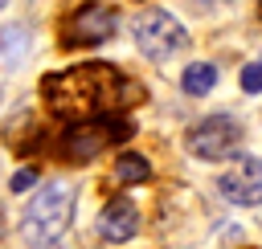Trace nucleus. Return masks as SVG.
Listing matches in <instances>:
<instances>
[{"label": "nucleus", "instance_id": "obj_1", "mask_svg": "<svg viewBox=\"0 0 262 249\" xmlns=\"http://www.w3.org/2000/svg\"><path fill=\"white\" fill-rule=\"evenodd\" d=\"M41 102L53 118H94V114H123L143 102V86L127 78L111 61H82L70 69H53L41 78Z\"/></svg>", "mask_w": 262, "mask_h": 249}, {"label": "nucleus", "instance_id": "obj_2", "mask_svg": "<svg viewBox=\"0 0 262 249\" xmlns=\"http://www.w3.org/2000/svg\"><path fill=\"white\" fill-rule=\"evenodd\" d=\"M135 135V122L123 114H94V118H74L57 131L53 151L61 163H90L106 147H119Z\"/></svg>", "mask_w": 262, "mask_h": 249}, {"label": "nucleus", "instance_id": "obj_3", "mask_svg": "<svg viewBox=\"0 0 262 249\" xmlns=\"http://www.w3.org/2000/svg\"><path fill=\"white\" fill-rule=\"evenodd\" d=\"M74 204H78V188L74 184H66V180L61 184H45L29 200V208L20 216V237L29 245H53L74 220Z\"/></svg>", "mask_w": 262, "mask_h": 249}, {"label": "nucleus", "instance_id": "obj_4", "mask_svg": "<svg viewBox=\"0 0 262 249\" xmlns=\"http://www.w3.org/2000/svg\"><path fill=\"white\" fill-rule=\"evenodd\" d=\"M131 41H135V49L143 57L168 61L172 53H180L188 45V33H184V24L172 12H164V8H139L131 16Z\"/></svg>", "mask_w": 262, "mask_h": 249}, {"label": "nucleus", "instance_id": "obj_5", "mask_svg": "<svg viewBox=\"0 0 262 249\" xmlns=\"http://www.w3.org/2000/svg\"><path fill=\"white\" fill-rule=\"evenodd\" d=\"M115 24H119V16H115L111 4L86 0V4H78L61 20V45L66 49H94V45H102V41L115 37Z\"/></svg>", "mask_w": 262, "mask_h": 249}, {"label": "nucleus", "instance_id": "obj_6", "mask_svg": "<svg viewBox=\"0 0 262 249\" xmlns=\"http://www.w3.org/2000/svg\"><path fill=\"white\" fill-rule=\"evenodd\" d=\"M237 143H242V127H237L233 114H209V118H201L196 127H188V135H184L188 155L209 159V163L237 155Z\"/></svg>", "mask_w": 262, "mask_h": 249}, {"label": "nucleus", "instance_id": "obj_7", "mask_svg": "<svg viewBox=\"0 0 262 249\" xmlns=\"http://www.w3.org/2000/svg\"><path fill=\"white\" fill-rule=\"evenodd\" d=\"M217 188L229 204H242V208L262 204V159L258 155H233L229 167L221 171Z\"/></svg>", "mask_w": 262, "mask_h": 249}, {"label": "nucleus", "instance_id": "obj_8", "mask_svg": "<svg viewBox=\"0 0 262 249\" xmlns=\"http://www.w3.org/2000/svg\"><path fill=\"white\" fill-rule=\"evenodd\" d=\"M98 237L111 241V245H123L139 233V208L127 200V196H111L102 208H98V220H94Z\"/></svg>", "mask_w": 262, "mask_h": 249}, {"label": "nucleus", "instance_id": "obj_9", "mask_svg": "<svg viewBox=\"0 0 262 249\" xmlns=\"http://www.w3.org/2000/svg\"><path fill=\"white\" fill-rule=\"evenodd\" d=\"M29 45H33V33H29V24H0V61L4 65H20V57L29 53Z\"/></svg>", "mask_w": 262, "mask_h": 249}, {"label": "nucleus", "instance_id": "obj_10", "mask_svg": "<svg viewBox=\"0 0 262 249\" xmlns=\"http://www.w3.org/2000/svg\"><path fill=\"white\" fill-rule=\"evenodd\" d=\"M180 86H184V94H188V98L209 94V90L217 86V65H209V61H192V65H184Z\"/></svg>", "mask_w": 262, "mask_h": 249}, {"label": "nucleus", "instance_id": "obj_11", "mask_svg": "<svg viewBox=\"0 0 262 249\" xmlns=\"http://www.w3.org/2000/svg\"><path fill=\"white\" fill-rule=\"evenodd\" d=\"M115 180L119 184H147L151 180V163L139 155V151H123L115 159Z\"/></svg>", "mask_w": 262, "mask_h": 249}, {"label": "nucleus", "instance_id": "obj_12", "mask_svg": "<svg viewBox=\"0 0 262 249\" xmlns=\"http://www.w3.org/2000/svg\"><path fill=\"white\" fill-rule=\"evenodd\" d=\"M242 90L246 94H262V61L242 65Z\"/></svg>", "mask_w": 262, "mask_h": 249}, {"label": "nucleus", "instance_id": "obj_13", "mask_svg": "<svg viewBox=\"0 0 262 249\" xmlns=\"http://www.w3.org/2000/svg\"><path fill=\"white\" fill-rule=\"evenodd\" d=\"M33 184H37V167H20V171L8 180V188H12V192H29Z\"/></svg>", "mask_w": 262, "mask_h": 249}, {"label": "nucleus", "instance_id": "obj_14", "mask_svg": "<svg viewBox=\"0 0 262 249\" xmlns=\"http://www.w3.org/2000/svg\"><path fill=\"white\" fill-rule=\"evenodd\" d=\"M258 20H262V0H258Z\"/></svg>", "mask_w": 262, "mask_h": 249}, {"label": "nucleus", "instance_id": "obj_15", "mask_svg": "<svg viewBox=\"0 0 262 249\" xmlns=\"http://www.w3.org/2000/svg\"><path fill=\"white\" fill-rule=\"evenodd\" d=\"M0 8H8V0H0Z\"/></svg>", "mask_w": 262, "mask_h": 249}]
</instances>
